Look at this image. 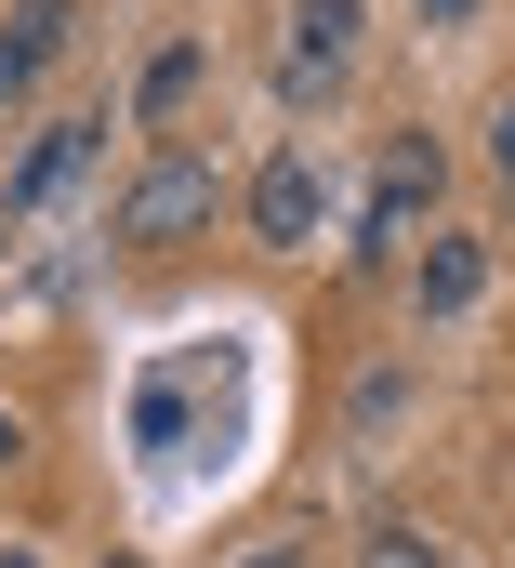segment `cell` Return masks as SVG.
Returning a JSON list of instances; mask_svg holds the SVG:
<instances>
[{
    "label": "cell",
    "instance_id": "1",
    "mask_svg": "<svg viewBox=\"0 0 515 568\" xmlns=\"http://www.w3.org/2000/svg\"><path fill=\"white\" fill-rule=\"evenodd\" d=\"M212 212H225V172H212L199 145H159V159L120 185V239L132 252H172V239H199Z\"/></svg>",
    "mask_w": 515,
    "mask_h": 568
},
{
    "label": "cell",
    "instance_id": "2",
    "mask_svg": "<svg viewBox=\"0 0 515 568\" xmlns=\"http://www.w3.org/2000/svg\"><path fill=\"white\" fill-rule=\"evenodd\" d=\"M317 225H331V172H317L304 145H277L252 172V239L264 252H317Z\"/></svg>",
    "mask_w": 515,
    "mask_h": 568
},
{
    "label": "cell",
    "instance_id": "3",
    "mask_svg": "<svg viewBox=\"0 0 515 568\" xmlns=\"http://www.w3.org/2000/svg\"><path fill=\"white\" fill-rule=\"evenodd\" d=\"M93 145H107V120H53V133L13 159V185H0V225H27V212H53L80 172H93Z\"/></svg>",
    "mask_w": 515,
    "mask_h": 568
},
{
    "label": "cell",
    "instance_id": "4",
    "mask_svg": "<svg viewBox=\"0 0 515 568\" xmlns=\"http://www.w3.org/2000/svg\"><path fill=\"white\" fill-rule=\"evenodd\" d=\"M357 53V0H291V93H331Z\"/></svg>",
    "mask_w": 515,
    "mask_h": 568
},
{
    "label": "cell",
    "instance_id": "5",
    "mask_svg": "<svg viewBox=\"0 0 515 568\" xmlns=\"http://www.w3.org/2000/svg\"><path fill=\"white\" fill-rule=\"evenodd\" d=\"M423 199H436V145H396V159H384V185H371V225H357V252H396Z\"/></svg>",
    "mask_w": 515,
    "mask_h": 568
},
{
    "label": "cell",
    "instance_id": "6",
    "mask_svg": "<svg viewBox=\"0 0 515 568\" xmlns=\"http://www.w3.org/2000/svg\"><path fill=\"white\" fill-rule=\"evenodd\" d=\"M67 40H80V0H13V13H0V67H13V93H27Z\"/></svg>",
    "mask_w": 515,
    "mask_h": 568
},
{
    "label": "cell",
    "instance_id": "7",
    "mask_svg": "<svg viewBox=\"0 0 515 568\" xmlns=\"http://www.w3.org/2000/svg\"><path fill=\"white\" fill-rule=\"evenodd\" d=\"M489 291V239H423V317H476Z\"/></svg>",
    "mask_w": 515,
    "mask_h": 568
},
{
    "label": "cell",
    "instance_id": "8",
    "mask_svg": "<svg viewBox=\"0 0 515 568\" xmlns=\"http://www.w3.org/2000/svg\"><path fill=\"white\" fill-rule=\"evenodd\" d=\"M199 93V40H172V53H145V80H132V120H172Z\"/></svg>",
    "mask_w": 515,
    "mask_h": 568
},
{
    "label": "cell",
    "instance_id": "9",
    "mask_svg": "<svg viewBox=\"0 0 515 568\" xmlns=\"http://www.w3.org/2000/svg\"><path fill=\"white\" fill-rule=\"evenodd\" d=\"M396 410H410V371L384 357V371L357 384V449H384V436H396Z\"/></svg>",
    "mask_w": 515,
    "mask_h": 568
},
{
    "label": "cell",
    "instance_id": "10",
    "mask_svg": "<svg viewBox=\"0 0 515 568\" xmlns=\"http://www.w3.org/2000/svg\"><path fill=\"white\" fill-rule=\"evenodd\" d=\"M357 568H450V556H436L423 529H371V542H357Z\"/></svg>",
    "mask_w": 515,
    "mask_h": 568
},
{
    "label": "cell",
    "instance_id": "11",
    "mask_svg": "<svg viewBox=\"0 0 515 568\" xmlns=\"http://www.w3.org/2000/svg\"><path fill=\"white\" fill-rule=\"evenodd\" d=\"M239 568H317V542H291V529H277V542H252Z\"/></svg>",
    "mask_w": 515,
    "mask_h": 568
},
{
    "label": "cell",
    "instance_id": "12",
    "mask_svg": "<svg viewBox=\"0 0 515 568\" xmlns=\"http://www.w3.org/2000/svg\"><path fill=\"white\" fill-rule=\"evenodd\" d=\"M489 172L515 185V93H503V120H489Z\"/></svg>",
    "mask_w": 515,
    "mask_h": 568
},
{
    "label": "cell",
    "instance_id": "13",
    "mask_svg": "<svg viewBox=\"0 0 515 568\" xmlns=\"http://www.w3.org/2000/svg\"><path fill=\"white\" fill-rule=\"evenodd\" d=\"M0 463H27V424H13V410H0Z\"/></svg>",
    "mask_w": 515,
    "mask_h": 568
},
{
    "label": "cell",
    "instance_id": "14",
    "mask_svg": "<svg viewBox=\"0 0 515 568\" xmlns=\"http://www.w3.org/2000/svg\"><path fill=\"white\" fill-rule=\"evenodd\" d=\"M423 13H436V27H463V13H476V0H423Z\"/></svg>",
    "mask_w": 515,
    "mask_h": 568
},
{
    "label": "cell",
    "instance_id": "15",
    "mask_svg": "<svg viewBox=\"0 0 515 568\" xmlns=\"http://www.w3.org/2000/svg\"><path fill=\"white\" fill-rule=\"evenodd\" d=\"M0 568H27V556H0Z\"/></svg>",
    "mask_w": 515,
    "mask_h": 568
}]
</instances>
